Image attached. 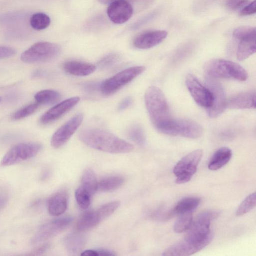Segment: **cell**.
<instances>
[{
    "label": "cell",
    "mask_w": 256,
    "mask_h": 256,
    "mask_svg": "<svg viewBox=\"0 0 256 256\" xmlns=\"http://www.w3.org/2000/svg\"><path fill=\"white\" fill-rule=\"evenodd\" d=\"M129 138L134 142L140 146H144L146 138L145 134L141 126L134 124L130 127L128 131Z\"/></svg>",
    "instance_id": "cell-29"
},
{
    "label": "cell",
    "mask_w": 256,
    "mask_h": 256,
    "mask_svg": "<svg viewBox=\"0 0 256 256\" xmlns=\"http://www.w3.org/2000/svg\"><path fill=\"white\" fill-rule=\"evenodd\" d=\"M170 136H181L195 139L203 134L202 128L197 122L188 119H171L157 130Z\"/></svg>",
    "instance_id": "cell-4"
},
{
    "label": "cell",
    "mask_w": 256,
    "mask_h": 256,
    "mask_svg": "<svg viewBox=\"0 0 256 256\" xmlns=\"http://www.w3.org/2000/svg\"><path fill=\"white\" fill-rule=\"evenodd\" d=\"M134 13L130 3L124 0H116L110 4L107 14L110 20L118 24L127 22Z\"/></svg>",
    "instance_id": "cell-13"
},
{
    "label": "cell",
    "mask_w": 256,
    "mask_h": 256,
    "mask_svg": "<svg viewBox=\"0 0 256 256\" xmlns=\"http://www.w3.org/2000/svg\"><path fill=\"white\" fill-rule=\"evenodd\" d=\"M8 202V196L4 192H0V212L6 206Z\"/></svg>",
    "instance_id": "cell-41"
},
{
    "label": "cell",
    "mask_w": 256,
    "mask_h": 256,
    "mask_svg": "<svg viewBox=\"0 0 256 256\" xmlns=\"http://www.w3.org/2000/svg\"><path fill=\"white\" fill-rule=\"evenodd\" d=\"M42 149L36 143H22L16 144L10 150L1 162L3 166H10L35 156Z\"/></svg>",
    "instance_id": "cell-8"
},
{
    "label": "cell",
    "mask_w": 256,
    "mask_h": 256,
    "mask_svg": "<svg viewBox=\"0 0 256 256\" xmlns=\"http://www.w3.org/2000/svg\"><path fill=\"white\" fill-rule=\"evenodd\" d=\"M145 70V67L142 66L124 70L103 82L100 84V90L105 96L114 94L143 73Z\"/></svg>",
    "instance_id": "cell-6"
},
{
    "label": "cell",
    "mask_w": 256,
    "mask_h": 256,
    "mask_svg": "<svg viewBox=\"0 0 256 256\" xmlns=\"http://www.w3.org/2000/svg\"><path fill=\"white\" fill-rule=\"evenodd\" d=\"M78 204L82 210L88 209L90 204L92 196L84 189L80 187L75 192Z\"/></svg>",
    "instance_id": "cell-31"
},
{
    "label": "cell",
    "mask_w": 256,
    "mask_h": 256,
    "mask_svg": "<svg viewBox=\"0 0 256 256\" xmlns=\"http://www.w3.org/2000/svg\"><path fill=\"white\" fill-rule=\"evenodd\" d=\"M256 204V194L254 192L248 196L241 203L236 212V215L239 216L246 214L252 210Z\"/></svg>",
    "instance_id": "cell-30"
},
{
    "label": "cell",
    "mask_w": 256,
    "mask_h": 256,
    "mask_svg": "<svg viewBox=\"0 0 256 256\" xmlns=\"http://www.w3.org/2000/svg\"><path fill=\"white\" fill-rule=\"evenodd\" d=\"M192 212L180 214L174 225V232L180 234L188 231L192 225Z\"/></svg>",
    "instance_id": "cell-27"
},
{
    "label": "cell",
    "mask_w": 256,
    "mask_h": 256,
    "mask_svg": "<svg viewBox=\"0 0 256 256\" xmlns=\"http://www.w3.org/2000/svg\"><path fill=\"white\" fill-rule=\"evenodd\" d=\"M2 101V98L0 97V102H1Z\"/></svg>",
    "instance_id": "cell-45"
},
{
    "label": "cell",
    "mask_w": 256,
    "mask_h": 256,
    "mask_svg": "<svg viewBox=\"0 0 256 256\" xmlns=\"http://www.w3.org/2000/svg\"><path fill=\"white\" fill-rule=\"evenodd\" d=\"M186 84L195 102L200 106L208 109L212 104L213 96L210 90L204 86L193 75L188 74Z\"/></svg>",
    "instance_id": "cell-11"
},
{
    "label": "cell",
    "mask_w": 256,
    "mask_h": 256,
    "mask_svg": "<svg viewBox=\"0 0 256 256\" xmlns=\"http://www.w3.org/2000/svg\"><path fill=\"white\" fill-rule=\"evenodd\" d=\"M102 221L96 210L87 212L78 221L77 230L82 232L88 231L96 226Z\"/></svg>",
    "instance_id": "cell-21"
},
{
    "label": "cell",
    "mask_w": 256,
    "mask_h": 256,
    "mask_svg": "<svg viewBox=\"0 0 256 256\" xmlns=\"http://www.w3.org/2000/svg\"><path fill=\"white\" fill-rule=\"evenodd\" d=\"M78 231L67 236L64 240V245L67 251L70 254H76L82 252L86 243V236Z\"/></svg>",
    "instance_id": "cell-19"
},
{
    "label": "cell",
    "mask_w": 256,
    "mask_h": 256,
    "mask_svg": "<svg viewBox=\"0 0 256 256\" xmlns=\"http://www.w3.org/2000/svg\"><path fill=\"white\" fill-rule=\"evenodd\" d=\"M144 100L151 122L156 130L172 119L166 98L160 88L150 86Z\"/></svg>",
    "instance_id": "cell-2"
},
{
    "label": "cell",
    "mask_w": 256,
    "mask_h": 256,
    "mask_svg": "<svg viewBox=\"0 0 256 256\" xmlns=\"http://www.w3.org/2000/svg\"><path fill=\"white\" fill-rule=\"evenodd\" d=\"M256 96L255 92H246L238 94L228 102L226 108L230 109L255 108Z\"/></svg>",
    "instance_id": "cell-16"
},
{
    "label": "cell",
    "mask_w": 256,
    "mask_h": 256,
    "mask_svg": "<svg viewBox=\"0 0 256 256\" xmlns=\"http://www.w3.org/2000/svg\"><path fill=\"white\" fill-rule=\"evenodd\" d=\"M124 178L114 176L106 177L98 182V191L110 192L120 188L124 183Z\"/></svg>",
    "instance_id": "cell-24"
},
{
    "label": "cell",
    "mask_w": 256,
    "mask_h": 256,
    "mask_svg": "<svg viewBox=\"0 0 256 256\" xmlns=\"http://www.w3.org/2000/svg\"><path fill=\"white\" fill-rule=\"evenodd\" d=\"M16 54V50L12 48L0 46V60L12 56Z\"/></svg>",
    "instance_id": "cell-38"
},
{
    "label": "cell",
    "mask_w": 256,
    "mask_h": 256,
    "mask_svg": "<svg viewBox=\"0 0 256 256\" xmlns=\"http://www.w3.org/2000/svg\"><path fill=\"white\" fill-rule=\"evenodd\" d=\"M166 30H150L143 32L137 36L134 41V46L142 50L152 48L160 44L167 37Z\"/></svg>",
    "instance_id": "cell-15"
},
{
    "label": "cell",
    "mask_w": 256,
    "mask_h": 256,
    "mask_svg": "<svg viewBox=\"0 0 256 256\" xmlns=\"http://www.w3.org/2000/svg\"><path fill=\"white\" fill-rule=\"evenodd\" d=\"M206 82L213 96V103L211 107L207 109L208 114L210 118H216L220 115L226 108V92L222 84L214 78L208 76Z\"/></svg>",
    "instance_id": "cell-9"
},
{
    "label": "cell",
    "mask_w": 256,
    "mask_h": 256,
    "mask_svg": "<svg viewBox=\"0 0 256 256\" xmlns=\"http://www.w3.org/2000/svg\"><path fill=\"white\" fill-rule=\"evenodd\" d=\"M232 157V152L228 148L218 150L212 156L208 164V168L212 171L220 170L226 165Z\"/></svg>",
    "instance_id": "cell-20"
},
{
    "label": "cell",
    "mask_w": 256,
    "mask_h": 256,
    "mask_svg": "<svg viewBox=\"0 0 256 256\" xmlns=\"http://www.w3.org/2000/svg\"><path fill=\"white\" fill-rule=\"evenodd\" d=\"M68 206V196L64 192H57L48 200V209L52 216H60L66 211Z\"/></svg>",
    "instance_id": "cell-17"
},
{
    "label": "cell",
    "mask_w": 256,
    "mask_h": 256,
    "mask_svg": "<svg viewBox=\"0 0 256 256\" xmlns=\"http://www.w3.org/2000/svg\"><path fill=\"white\" fill-rule=\"evenodd\" d=\"M250 3L248 0H228L226 2V6L232 10L243 8Z\"/></svg>",
    "instance_id": "cell-36"
},
{
    "label": "cell",
    "mask_w": 256,
    "mask_h": 256,
    "mask_svg": "<svg viewBox=\"0 0 256 256\" xmlns=\"http://www.w3.org/2000/svg\"><path fill=\"white\" fill-rule=\"evenodd\" d=\"M81 255L87 256H98V254L96 250H86L82 252Z\"/></svg>",
    "instance_id": "cell-44"
},
{
    "label": "cell",
    "mask_w": 256,
    "mask_h": 256,
    "mask_svg": "<svg viewBox=\"0 0 256 256\" xmlns=\"http://www.w3.org/2000/svg\"><path fill=\"white\" fill-rule=\"evenodd\" d=\"M80 100V97L75 96L59 103L42 116L40 119V124L46 125L58 120L74 108Z\"/></svg>",
    "instance_id": "cell-14"
},
{
    "label": "cell",
    "mask_w": 256,
    "mask_h": 256,
    "mask_svg": "<svg viewBox=\"0 0 256 256\" xmlns=\"http://www.w3.org/2000/svg\"><path fill=\"white\" fill-rule=\"evenodd\" d=\"M203 154L202 150H194L184 156L177 163L174 169L177 184H186L191 180L196 172Z\"/></svg>",
    "instance_id": "cell-7"
},
{
    "label": "cell",
    "mask_w": 256,
    "mask_h": 256,
    "mask_svg": "<svg viewBox=\"0 0 256 256\" xmlns=\"http://www.w3.org/2000/svg\"><path fill=\"white\" fill-rule=\"evenodd\" d=\"M63 67L66 72L77 76H89L96 69V66L92 64L77 61L68 62Z\"/></svg>",
    "instance_id": "cell-18"
},
{
    "label": "cell",
    "mask_w": 256,
    "mask_h": 256,
    "mask_svg": "<svg viewBox=\"0 0 256 256\" xmlns=\"http://www.w3.org/2000/svg\"><path fill=\"white\" fill-rule=\"evenodd\" d=\"M132 103V99L128 96L124 98L120 104L118 108L119 111H123L129 108Z\"/></svg>",
    "instance_id": "cell-39"
},
{
    "label": "cell",
    "mask_w": 256,
    "mask_h": 256,
    "mask_svg": "<svg viewBox=\"0 0 256 256\" xmlns=\"http://www.w3.org/2000/svg\"><path fill=\"white\" fill-rule=\"evenodd\" d=\"M83 120V114H78L60 127L52 138V146L58 148L66 144L80 126Z\"/></svg>",
    "instance_id": "cell-12"
},
{
    "label": "cell",
    "mask_w": 256,
    "mask_h": 256,
    "mask_svg": "<svg viewBox=\"0 0 256 256\" xmlns=\"http://www.w3.org/2000/svg\"><path fill=\"white\" fill-rule=\"evenodd\" d=\"M256 50V37L240 40L237 51V58L240 61L244 60L254 54Z\"/></svg>",
    "instance_id": "cell-22"
},
{
    "label": "cell",
    "mask_w": 256,
    "mask_h": 256,
    "mask_svg": "<svg viewBox=\"0 0 256 256\" xmlns=\"http://www.w3.org/2000/svg\"><path fill=\"white\" fill-rule=\"evenodd\" d=\"M204 69L208 76L213 78H227L244 82L248 78L246 70L234 62L214 59L208 62Z\"/></svg>",
    "instance_id": "cell-3"
},
{
    "label": "cell",
    "mask_w": 256,
    "mask_h": 256,
    "mask_svg": "<svg viewBox=\"0 0 256 256\" xmlns=\"http://www.w3.org/2000/svg\"><path fill=\"white\" fill-rule=\"evenodd\" d=\"M98 181L94 170L86 169L82 175L80 187L92 196L98 191Z\"/></svg>",
    "instance_id": "cell-23"
},
{
    "label": "cell",
    "mask_w": 256,
    "mask_h": 256,
    "mask_svg": "<svg viewBox=\"0 0 256 256\" xmlns=\"http://www.w3.org/2000/svg\"><path fill=\"white\" fill-rule=\"evenodd\" d=\"M156 16V12H152L146 16L142 20H140L138 22L135 24L134 26V28H138L141 26L142 25L144 24L150 20H152L154 17Z\"/></svg>",
    "instance_id": "cell-40"
},
{
    "label": "cell",
    "mask_w": 256,
    "mask_h": 256,
    "mask_svg": "<svg viewBox=\"0 0 256 256\" xmlns=\"http://www.w3.org/2000/svg\"><path fill=\"white\" fill-rule=\"evenodd\" d=\"M200 199L197 198H186L180 200L174 208L173 213L182 214L188 212H193L199 206Z\"/></svg>",
    "instance_id": "cell-25"
},
{
    "label": "cell",
    "mask_w": 256,
    "mask_h": 256,
    "mask_svg": "<svg viewBox=\"0 0 256 256\" xmlns=\"http://www.w3.org/2000/svg\"><path fill=\"white\" fill-rule=\"evenodd\" d=\"M40 104L34 103L26 106L19 110L12 116V118L14 120H19L25 118L34 114L38 108Z\"/></svg>",
    "instance_id": "cell-33"
},
{
    "label": "cell",
    "mask_w": 256,
    "mask_h": 256,
    "mask_svg": "<svg viewBox=\"0 0 256 256\" xmlns=\"http://www.w3.org/2000/svg\"><path fill=\"white\" fill-rule=\"evenodd\" d=\"M60 98V93L54 90H43L36 93L34 98L39 104H50L58 101Z\"/></svg>",
    "instance_id": "cell-26"
},
{
    "label": "cell",
    "mask_w": 256,
    "mask_h": 256,
    "mask_svg": "<svg viewBox=\"0 0 256 256\" xmlns=\"http://www.w3.org/2000/svg\"><path fill=\"white\" fill-rule=\"evenodd\" d=\"M98 2L102 4H111L112 2H114V1H116V0H124V1H126L128 2H140V1H144V0H98Z\"/></svg>",
    "instance_id": "cell-42"
},
{
    "label": "cell",
    "mask_w": 256,
    "mask_h": 256,
    "mask_svg": "<svg viewBox=\"0 0 256 256\" xmlns=\"http://www.w3.org/2000/svg\"><path fill=\"white\" fill-rule=\"evenodd\" d=\"M60 51V47L57 44L40 42L24 52L20 59L26 64L46 62L56 58Z\"/></svg>",
    "instance_id": "cell-5"
},
{
    "label": "cell",
    "mask_w": 256,
    "mask_h": 256,
    "mask_svg": "<svg viewBox=\"0 0 256 256\" xmlns=\"http://www.w3.org/2000/svg\"><path fill=\"white\" fill-rule=\"evenodd\" d=\"M73 218L70 216L52 220L42 225L33 240L34 244L49 240L66 230L72 224Z\"/></svg>",
    "instance_id": "cell-10"
},
{
    "label": "cell",
    "mask_w": 256,
    "mask_h": 256,
    "mask_svg": "<svg viewBox=\"0 0 256 256\" xmlns=\"http://www.w3.org/2000/svg\"><path fill=\"white\" fill-rule=\"evenodd\" d=\"M119 201L112 202L101 206L96 212L102 220L110 216L120 206Z\"/></svg>",
    "instance_id": "cell-32"
},
{
    "label": "cell",
    "mask_w": 256,
    "mask_h": 256,
    "mask_svg": "<svg viewBox=\"0 0 256 256\" xmlns=\"http://www.w3.org/2000/svg\"><path fill=\"white\" fill-rule=\"evenodd\" d=\"M256 12V0H254L242 10L240 13V15L241 16H250L254 14Z\"/></svg>",
    "instance_id": "cell-37"
},
{
    "label": "cell",
    "mask_w": 256,
    "mask_h": 256,
    "mask_svg": "<svg viewBox=\"0 0 256 256\" xmlns=\"http://www.w3.org/2000/svg\"><path fill=\"white\" fill-rule=\"evenodd\" d=\"M98 256H114L115 254L112 251L104 249H99L96 250Z\"/></svg>",
    "instance_id": "cell-43"
},
{
    "label": "cell",
    "mask_w": 256,
    "mask_h": 256,
    "mask_svg": "<svg viewBox=\"0 0 256 256\" xmlns=\"http://www.w3.org/2000/svg\"><path fill=\"white\" fill-rule=\"evenodd\" d=\"M120 58V56L118 54H110L102 58L98 62V66L102 68H108L116 64Z\"/></svg>",
    "instance_id": "cell-35"
},
{
    "label": "cell",
    "mask_w": 256,
    "mask_h": 256,
    "mask_svg": "<svg viewBox=\"0 0 256 256\" xmlns=\"http://www.w3.org/2000/svg\"><path fill=\"white\" fill-rule=\"evenodd\" d=\"M79 138L88 146L106 152L126 154L134 150L130 144L102 129H85L80 133Z\"/></svg>",
    "instance_id": "cell-1"
},
{
    "label": "cell",
    "mask_w": 256,
    "mask_h": 256,
    "mask_svg": "<svg viewBox=\"0 0 256 256\" xmlns=\"http://www.w3.org/2000/svg\"><path fill=\"white\" fill-rule=\"evenodd\" d=\"M32 27L38 30L46 28L50 24V17L44 13H36L32 16L30 20Z\"/></svg>",
    "instance_id": "cell-28"
},
{
    "label": "cell",
    "mask_w": 256,
    "mask_h": 256,
    "mask_svg": "<svg viewBox=\"0 0 256 256\" xmlns=\"http://www.w3.org/2000/svg\"><path fill=\"white\" fill-rule=\"evenodd\" d=\"M233 36L236 38L240 40L256 37V28L251 26H242L234 30Z\"/></svg>",
    "instance_id": "cell-34"
}]
</instances>
